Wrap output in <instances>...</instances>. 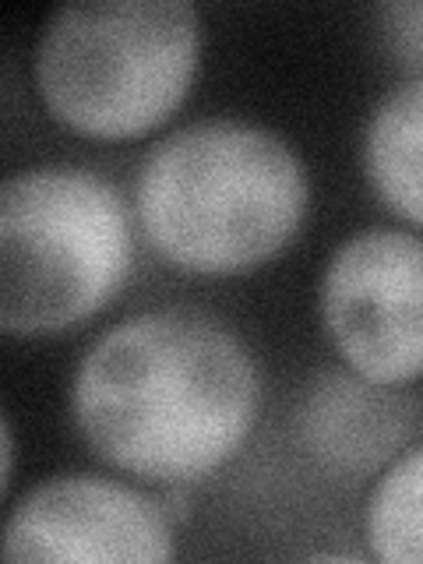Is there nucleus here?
<instances>
[{
    "label": "nucleus",
    "mask_w": 423,
    "mask_h": 564,
    "mask_svg": "<svg viewBox=\"0 0 423 564\" xmlns=\"http://www.w3.org/2000/svg\"><path fill=\"white\" fill-rule=\"evenodd\" d=\"M117 187L75 166L14 173L0 187V328L53 335L88 322L131 272Z\"/></svg>",
    "instance_id": "obj_4"
},
{
    "label": "nucleus",
    "mask_w": 423,
    "mask_h": 564,
    "mask_svg": "<svg viewBox=\"0 0 423 564\" xmlns=\"http://www.w3.org/2000/svg\"><path fill=\"white\" fill-rule=\"evenodd\" d=\"M4 458H8V469H4V487H8L11 469H14V437H11V427H4Z\"/></svg>",
    "instance_id": "obj_10"
},
{
    "label": "nucleus",
    "mask_w": 423,
    "mask_h": 564,
    "mask_svg": "<svg viewBox=\"0 0 423 564\" xmlns=\"http://www.w3.org/2000/svg\"><path fill=\"white\" fill-rule=\"evenodd\" d=\"M173 519L149 494L96 473H64L14 501L4 561L163 564L173 561Z\"/></svg>",
    "instance_id": "obj_6"
},
{
    "label": "nucleus",
    "mask_w": 423,
    "mask_h": 564,
    "mask_svg": "<svg viewBox=\"0 0 423 564\" xmlns=\"http://www.w3.org/2000/svg\"><path fill=\"white\" fill-rule=\"evenodd\" d=\"M307 173L286 138L243 120H198L149 152L134 184L141 237L173 269L240 275L304 223Z\"/></svg>",
    "instance_id": "obj_2"
},
{
    "label": "nucleus",
    "mask_w": 423,
    "mask_h": 564,
    "mask_svg": "<svg viewBox=\"0 0 423 564\" xmlns=\"http://www.w3.org/2000/svg\"><path fill=\"white\" fill-rule=\"evenodd\" d=\"M364 166L381 202L423 226V78L381 99L364 134Z\"/></svg>",
    "instance_id": "obj_7"
},
{
    "label": "nucleus",
    "mask_w": 423,
    "mask_h": 564,
    "mask_svg": "<svg viewBox=\"0 0 423 564\" xmlns=\"http://www.w3.org/2000/svg\"><path fill=\"white\" fill-rule=\"evenodd\" d=\"M384 43L405 67L423 70V4H384L381 11Z\"/></svg>",
    "instance_id": "obj_9"
},
{
    "label": "nucleus",
    "mask_w": 423,
    "mask_h": 564,
    "mask_svg": "<svg viewBox=\"0 0 423 564\" xmlns=\"http://www.w3.org/2000/svg\"><path fill=\"white\" fill-rule=\"evenodd\" d=\"M258 413L254 357L237 332L187 307L106 328L70 381V416L93 452L163 487L198 484L226 466Z\"/></svg>",
    "instance_id": "obj_1"
},
{
    "label": "nucleus",
    "mask_w": 423,
    "mask_h": 564,
    "mask_svg": "<svg viewBox=\"0 0 423 564\" xmlns=\"http://www.w3.org/2000/svg\"><path fill=\"white\" fill-rule=\"evenodd\" d=\"M198 57L202 18L181 0L67 4L43 29L35 85L70 131L123 141L173 117Z\"/></svg>",
    "instance_id": "obj_3"
},
{
    "label": "nucleus",
    "mask_w": 423,
    "mask_h": 564,
    "mask_svg": "<svg viewBox=\"0 0 423 564\" xmlns=\"http://www.w3.org/2000/svg\"><path fill=\"white\" fill-rule=\"evenodd\" d=\"M322 322L357 378H423V240L402 229L349 237L322 279Z\"/></svg>",
    "instance_id": "obj_5"
},
{
    "label": "nucleus",
    "mask_w": 423,
    "mask_h": 564,
    "mask_svg": "<svg viewBox=\"0 0 423 564\" xmlns=\"http://www.w3.org/2000/svg\"><path fill=\"white\" fill-rule=\"evenodd\" d=\"M370 554L388 564H423V448L395 458L367 501Z\"/></svg>",
    "instance_id": "obj_8"
}]
</instances>
